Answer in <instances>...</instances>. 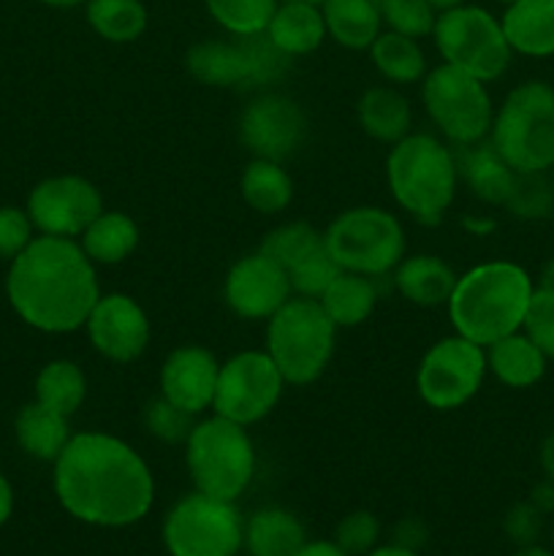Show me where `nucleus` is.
<instances>
[{"label":"nucleus","instance_id":"nucleus-1","mask_svg":"<svg viewBox=\"0 0 554 556\" xmlns=\"http://www.w3.org/2000/svg\"><path fill=\"white\" fill-rule=\"evenodd\" d=\"M60 508L90 527H130L150 514L155 478L125 440L106 432H79L52 462Z\"/></svg>","mask_w":554,"mask_h":556},{"label":"nucleus","instance_id":"nucleus-2","mask_svg":"<svg viewBox=\"0 0 554 556\" xmlns=\"http://www.w3.org/2000/svg\"><path fill=\"white\" fill-rule=\"evenodd\" d=\"M5 299L30 329L43 334L79 331L101 299L96 264L76 239L38 233L9 264Z\"/></svg>","mask_w":554,"mask_h":556},{"label":"nucleus","instance_id":"nucleus-3","mask_svg":"<svg viewBox=\"0 0 554 556\" xmlns=\"http://www.w3.org/2000/svg\"><path fill=\"white\" fill-rule=\"evenodd\" d=\"M536 282L514 261H487L456 277L445 302L456 334L489 348L503 337L521 331Z\"/></svg>","mask_w":554,"mask_h":556},{"label":"nucleus","instance_id":"nucleus-4","mask_svg":"<svg viewBox=\"0 0 554 556\" xmlns=\"http://www.w3.org/2000/svg\"><path fill=\"white\" fill-rule=\"evenodd\" d=\"M386 182L402 212L424 226H438L454 204L459 182L456 155L435 136L407 134L391 144Z\"/></svg>","mask_w":554,"mask_h":556},{"label":"nucleus","instance_id":"nucleus-5","mask_svg":"<svg viewBox=\"0 0 554 556\" xmlns=\"http://www.w3.org/2000/svg\"><path fill=\"white\" fill-rule=\"evenodd\" d=\"M489 141L516 174L554 166V87L530 79L516 85L494 112Z\"/></svg>","mask_w":554,"mask_h":556},{"label":"nucleus","instance_id":"nucleus-6","mask_svg":"<svg viewBox=\"0 0 554 556\" xmlns=\"http://www.w3.org/2000/svg\"><path fill=\"white\" fill-rule=\"evenodd\" d=\"M337 326L318 299L291 296L266 320V353L288 386H310L335 356Z\"/></svg>","mask_w":554,"mask_h":556},{"label":"nucleus","instance_id":"nucleus-7","mask_svg":"<svg viewBox=\"0 0 554 556\" xmlns=\"http://www.w3.org/2000/svg\"><path fill=\"white\" fill-rule=\"evenodd\" d=\"M185 462L196 492L237 503L255 478V445L248 427L223 416L193 424L185 440Z\"/></svg>","mask_w":554,"mask_h":556},{"label":"nucleus","instance_id":"nucleus-8","mask_svg":"<svg viewBox=\"0 0 554 556\" xmlns=\"http://www.w3.org/2000/svg\"><path fill=\"white\" fill-rule=\"evenodd\" d=\"M324 242L342 271L383 277L405 258V228L380 206H353L340 212L324 231Z\"/></svg>","mask_w":554,"mask_h":556},{"label":"nucleus","instance_id":"nucleus-9","mask_svg":"<svg viewBox=\"0 0 554 556\" xmlns=\"http://www.w3.org/2000/svg\"><path fill=\"white\" fill-rule=\"evenodd\" d=\"M432 38L443 63L462 68L487 85L500 79L514 58L503 25L483 5L462 3L456 9L440 11Z\"/></svg>","mask_w":554,"mask_h":556},{"label":"nucleus","instance_id":"nucleus-10","mask_svg":"<svg viewBox=\"0 0 554 556\" xmlns=\"http://www.w3.org/2000/svg\"><path fill=\"white\" fill-rule=\"evenodd\" d=\"M421 101L435 128L456 147L478 144L489 136L494 106L487 81L449 63L427 71L421 79Z\"/></svg>","mask_w":554,"mask_h":556},{"label":"nucleus","instance_id":"nucleus-11","mask_svg":"<svg viewBox=\"0 0 554 556\" xmlns=\"http://www.w3.org/2000/svg\"><path fill=\"white\" fill-rule=\"evenodd\" d=\"M244 521L237 505L210 494H185L163 521V546L172 556H237Z\"/></svg>","mask_w":554,"mask_h":556},{"label":"nucleus","instance_id":"nucleus-12","mask_svg":"<svg viewBox=\"0 0 554 556\" xmlns=\"http://www.w3.org/2000/svg\"><path fill=\"white\" fill-rule=\"evenodd\" d=\"M487 372V348L459 334L443 337L424 353L418 364V396L432 410H459L478 394Z\"/></svg>","mask_w":554,"mask_h":556},{"label":"nucleus","instance_id":"nucleus-13","mask_svg":"<svg viewBox=\"0 0 554 556\" xmlns=\"http://www.w3.org/2000/svg\"><path fill=\"white\" fill-rule=\"evenodd\" d=\"M286 386V378L275 367L269 353L242 351L221 364L212 410L234 424L253 427L275 410Z\"/></svg>","mask_w":554,"mask_h":556},{"label":"nucleus","instance_id":"nucleus-14","mask_svg":"<svg viewBox=\"0 0 554 556\" xmlns=\"http://www.w3.org/2000/svg\"><path fill=\"white\" fill-rule=\"evenodd\" d=\"M36 233L79 239L85 228L103 212L101 190L79 174L47 177L30 190L25 204Z\"/></svg>","mask_w":554,"mask_h":556},{"label":"nucleus","instance_id":"nucleus-15","mask_svg":"<svg viewBox=\"0 0 554 556\" xmlns=\"http://www.w3.org/2000/svg\"><path fill=\"white\" fill-rule=\"evenodd\" d=\"M307 136V117L293 98L261 92L239 114V139L253 157L282 163Z\"/></svg>","mask_w":554,"mask_h":556},{"label":"nucleus","instance_id":"nucleus-16","mask_svg":"<svg viewBox=\"0 0 554 556\" xmlns=\"http://www.w3.org/2000/svg\"><path fill=\"white\" fill-rule=\"evenodd\" d=\"M291 296L293 288L286 269L261 250L242 255L223 282L226 307L244 320H269Z\"/></svg>","mask_w":554,"mask_h":556},{"label":"nucleus","instance_id":"nucleus-17","mask_svg":"<svg viewBox=\"0 0 554 556\" xmlns=\"http://www.w3.org/2000/svg\"><path fill=\"white\" fill-rule=\"evenodd\" d=\"M92 348L114 364H130L150 345V318L128 293H101L85 324Z\"/></svg>","mask_w":554,"mask_h":556},{"label":"nucleus","instance_id":"nucleus-18","mask_svg":"<svg viewBox=\"0 0 554 556\" xmlns=\"http://www.w3.org/2000/svg\"><path fill=\"white\" fill-rule=\"evenodd\" d=\"M217 372L221 364L212 351L201 345L177 348L161 367V396L190 416H201L215 400Z\"/></svg>","mask_w":554,"mask_h":556},{"label":"nucleus","instance_id":"nucleus-19","mask_svg":"<svg viewBox=\"0 0 554 556\" xmlns=\"http://www.w3.org/2000/svg\"><path fill=\"white\" fill-rule=\"evenodd\" d=\"M190 76L210 87H250V54L244 38L199 41L185 54Z\"/></svg>","mask_w":554,"mask_h":556},{"label":"nucleus","instance_id":"nucleus-20","mask_svg":"<svg viewBox=\"0 0 554 556\" xmlns=\"http://www.w3.org/2000/svg\"><path fill=\"white\" fill-rule=\"evenodd\" d=\"M264 33L291 60L313 54L326 38V22L320 3H310V0H280Z\"/></svg>","mask_w":554,"mask_h":556},{"label":"nucleus","instance_id":"nucleus-21","mask_svg":"<svg viewBox=\"0 0 554 556\" xmlns=\"http://www.w3.org/2000/svg\"><path fill=\"white\" fill-rule=\"evenodd\" d=\"M511 52L525 58L554 54V0H516L500 16Z\"/></svg>","mask_w":554,"mask_h":556},{"label":"nucleus","instance_id":"nucleus-22","mask_svg":"<svg viewBox=\"0 0 554 556\" xmlns=\"http://www.w3.org/2000/svg\"><path fill=\"white\" fill-rule=\"evenodd\" d=\"M456 168H459V179L470 188L483 204L505 206L511 190H514L516 172L503 161L492 141H478V144L462 147L456 155Z\"/></svg>","mask_w":554,"mask_h":556},{"label":"nucleus","instance_id":"nucleus-23","mask_svg":"<svg viewBox=\"0 0 554 556\" xmlns=\"http://www.w3.org/2000/svg\"><path fill=\"white\" fill-rule=\"evenodd\" d=\"M456 271L443 258L429 253L402 258L394 269V286L411 304L418 307H440L451 299L456 286Z\"/></svg>","mask_w":554,"mask_h":556},{"label":"nucleus","instance_id":"nucleus-24","mask_svg":"<svg viewBox=\"0 0 554 556\" xmlns=\"http://www.w3.org/2000/svg\"><path fill=\"white\" fill-rule=\"evenodd\" d=\"M71 418L60 416V413L49 410L41 402H27L14 421V438L22 454H27L36 462H54L63 448L68 445L71 434Z\"/></svg>","mask_w":554,"mask_h":556},{"label":"nucleus","instance_id":"nucleus-25","mask_svg":"<svg viewBox=\"0 0 554 556\" xmlns=\"http://www.w3.org/2000/svg\"><path fill=\"white\" fill-rule=\"evenodd\" d=\"M546 362L525 331H514L487 348V369L508 389H532L546 375Z\"/></svg>","mask_w":554,"mask_h":556},{"label":"nucleus","instance_id":"nucleus-26","mask_svg":"<svg viewBox=\"0 0 554 556\" xmlns=\"http://www.w3.org/2000/svg\"><path fill=\"white\" fill-rule=\"evenodd\" d=\"M304 543L302 521L286 508H261L244 521L242 548L248 556H297Z\"/></svg>","mask_w":554,"mask_h":556},{"label":"nucleus","instance_id":"nucleus-27","mask_svg":"<svg viewBox=\"0 0 554 556\" xmlns=\"http://www.w3.org/2000/svg\"><path fill=\"white\" fill-rule=\"evenodd\" d=\"M356 117L364 134L380 144H396L411 134V103L394 87H369L356 103Z\"/></svg>","mask_w":554,"mask_h":556},{"label":"nucleus","instance_id":"nucleus-28","mask_svg":"<svg viewBox=\"0 0 554 556\" xmlns=\"http://www.w3.org/2000/svg\"><path fill=\"white\" fill-rule=\"evenodd\" d=\"M320 11L326 36L353 52L373 47L378 33L383 30V16L375 0H320Z\"/></svg>","mask_w":554,"mask_h":556},{"label":"nucleus","instance_id":"nucleus-29","mask_svg":"<svg viewBox=\"0 0 554 556\" xmlns=\"http://www.w3.org/2000/svg\"><path fill=\"white\" fill-rule=\"evenodd\" d=\"M81 250L96 266H117L139 248V226L125 212L103 210L79 237Z\"/></svg>","mask_w":554,"mask_h":556},{"label":"nucleus","instance_id":"nucleus-30","mask_svg":"<svg viewBox=\"0 0 554 556\" xmlns=\"http://www.w3.org/2000/svg\"><path fill=\"white\" fill-rule=\"evenodd\" d=\"M318 302L337 329H353V326H362L364 320L373 315L375 304H378L375 277L340 271V275L331 280V286L320 293Z\"/></svg>","mask_w":554,"mask_h":556},{"label":"nucleus","instance_id":"nucleus-31","mask_svg":"<svg viewBox=\"0 0 554 556\" xmlns=\"http://www.w3.org/2000/svg\"><path fill=\"white\" fill-rule=\"evenodd\" d=\"M239 190H242L244 204L261 215H277L288 210L293 201V179L288 177L282 163L266 161V157H253L244 166Z\"/></svg>","mask_w":554,"mask_h":556},{"label":"nucleus","instance_id":"nucleus-32","mask_svg":"<svg viewBox=\"0 0 554 556\" xmlns=\"http://www.w3.org/2000/svg\"><path fill=\"white\" fill-rule=\"evenodd\" d=\"M375 71L391 85H416L427 76V58L416 38L394 30H380L369 47Z\"/></svg>","mask_w":554,"mask_h":556},{"label":"nucleus","instance_id":"nucleus-33","mask_svg":"<svg viewBox=\"0 0 554 556\" xmlns=\"http://www.w3.org/2000/svg\"><path fill=\"white\" fill-rule=\"evenodd\" d=\"M36 402L60 416H74L87 396V378L81 367L71 358L47 362L36 375Z\"/></svg>","mask_w":554,"mask_h":556},{"label":"nucleus","instance_id":"nucleus-34","mask_svg":"<svg viewBox=\"0 0 554 556\" xmlns=\"http://www.w3.org/2000/svg\"><path fill=\"white\" fill-rule=\"evenodd\" d=\"M87 25L109 43H130L147 30V5L141 0H87Z\"/></svg>","mask_w":554,"mask_h":556},{"label":"nucleus","instance_id":"nucleus-35","mask_svg":"<svg viewBox=\"0 0 554 556\" xmlns=\"http://www.w3.org/2000/svg\"><path fill=\"white\" fill-rule=\"evenodd\" d=\"M324 250H326L324 231H318V228H313L310 223H302V220L277 226L275 231L266 233L264 244H261V253L275 258L277 264L286 269V275H291L293 269L307 264L310 258L320 255Z\"/></svg>","mask_w":554,"mask_h":556},{"label":"nucleus","instance_id":"nucleus-36","mask_svg":"<svg viewBox=\"0 0 554 556\" xmlns=\"http://www.w3.org/2000/svg\"><path fill=\"white\" fill-rule=\"evenodd\" d=\"M280 0H204L212 20L228 36H259L266 30Z\"/></svg>","mask_w":554,"mask_h":556},{"label":"nucleus","instance_id":"nucleus-37","mask_svg":"<svg viewBox=\"0 0 554 556\" xmlns=\"http://www.w3.org/2000/svg\"><path fill=\"white\" fill-rule=\"evenodd\" d=\"M380 16H383L386 30L402 33L407 38L432 36L438 11L427 0H383L380 3Z\"/></svg>","mask_w":554,"mask_h":556},{"label":"nucleus","instance_id":"nucleus-38","mask_svg":"<svg viewBox=\"0 0 554 556\" xmlns=\"http://www.w3.org/2000/svg\"><path fill=\"white\" fill-rule=\"evenodd\" d=\"M516 217L541 220L554 212V188L543 174H516L514 190L505 201Z\"/></svg>","mask_w":554,"mask_h":556},{"label":"nucleus","instance_id":"nucleus-39","mask_svg":"<svg viewBox=\"0 0 554 556\" xmlns=\"http://www.w3.org/2000/svg\"><path fill=\"white\" fill-rule=\"evenodd\" d=\"M193 418L190 413H185L182 407L172 405L168 400L158 396L150 405L144 407V427L152 438H158L161 443H185L193 429Z\"/></svg>","mask_w":554,"mask_h":556},{"label":"nucleus","instance_id":"nucleus-40","mask_svg":"<svg viewBox=\"0 0 554 556\" xmlns=\"http://www.w3.org/2000/svg\"><path fill=\"white\" fill-rule=\"evenodd\" d=\"M380 541V521L369 510H353L337 525L335 543L348 556H367Z\"/></svg>","mask_w":554,"mask_h":556},{"label":"nucleus","instance_id":"nucleus-41","mask_svg":"<svg viewBox=\"0 0 554 556\" xmlns=\"http://www.w3.org/2000/svg\"><path fill=\"white\" fill-rule=\"evenodd\" d=\"M521 331L541 348L543 356L554 358V291L536 288Z\"/></svg>","mask_w":554,"mask_h":556},{"label":"nucleus","instance_id":"nucleus-42","mask_svg":"<svg viewBox=\"0 0 554 556\" xmlns=\"http://www.w3.org/2000/svg\"><path fill=\"white\" fill-rule=\"evenodd\" d=\"M36 237L25 206H0V261L11 264Z\"/></svg>","mask_w":554,"mask_h":556},{"label":"nucleus","instance_id":"nucleus-43","mask_svg":"<svg viewBox=\"0 0 554 556\" xmlns=\"http://www.w3.org/2000/svg\"><path fill=\"white\" fill-rule=\"evenodd\" d=\"M503 530L514 546H532V543H538V538H541L543 514L530 503V500L511 505L508 514H505L503 519Z\"/></svg>","mask_w":554,"mask_h":556},{"label":"nucleus","instance_id":"nucleus-44","mask_svg":"<svg viewBox=\"0 0 554 556\" xmlns=\"http://www.w3.org/2000/svg\"><path fill=\"white\" fill-rule=\"evenodd\" d=\"M424 541H427V527H424V521L402 519L400 525L394 527L396 546H405V548H413V552H418V548L424 546Z\"/></svg>","mask_w":554,"mask_h":556},{"label":"nucleus","instance_id":"nucleus-45","mask_svg":"<svg viewBox=\"0 0 554 556\" xmlns=\"http://www.w3.org/2000/svg\"><path fill=\"white\" fill-rule=\"evenodd\" d=\"M527 500H530V503L536 505L543 516H554V483L552 481H546V478H543V481L532 489L530 497Z\"/></svg>","mask_w":554,"mask_h":556},{"label":"nucleus","instance_id":"nucleus-46","mask_svg":"<svg viewBox=\"0 0 554 556\" xmlns=\"http://www.w3.org/2000/svg\"><path fill=\"white\" fill-rule=\"evenodd\" d=\"M538 462H541L543 478L554 483V432H549L546 438H543L541 451H538Z\"/></svg>","mask_w":554,"mask_h":556},{"label":"nucleus","instance_id":"nucleus-47","mask_svg":"<svg viewBox=\"0 0 554 556\" xmlns=\"http://www.w3.org/2000/svg\"><path fill=\"white\" fill-rule=\"evenodd\" d=\"M297 556H348L335 541H307Z\"/></svg>","mask_w":554,"mask_h":556},{"label":"nucleus","instance_id":"nucleus-48","mask_svg":"<svg viewBox=\"0 0 554 556\" xmlns=\"http://www.w3.org/2000/svg\"><path fill=\"white\" fill-rule=\"evenodd\" d=\"M14 514V489H11L9 478L0 472V527L11 519Z\"/></svg>","mask_w":554,"mask_h":556},{"label":"nucleus","instance_id":"nucleus-49","mask_svg":"<svg viewBox=\"0 0 554 556\" xmlns=\"http://www.w3.org/2000/svg\"><path fill=\"white\" fill-rule=\"evenodd\" d=\"M367 556H418V552L405 546H396V543H389V546H375Z\"/></svg>","mask_w":554,"mask_h":556},{"label":"nucleus","instance_id":"nucleus-50","mask_svg":"<svg viewBox=\"0 0 554 556\" xmlns=\"http://www.w3.org/2000/svg\"><path fill=\"white\" fill-rule=\"evenodd\" d=\"M536 288H543V291H554V255L546 261V264H543L541 277H538Z\"/></svg>","mask_w":554,"mask_h":556},{"label":"nucleus","instance_id":"nucleus-51","mask_svg":"<svg viewBox=\"0 0 554 556\" xmlns=\"http://www.w3.org/2000/svg\"><path fill=\"white\" fill-rule=\"evenodd\" d=\"M511 556H554V552H549V548H543V546H538V543H532V546L516 548V552L511 554Z\"/></svg>","mask_w":554,"mask_h":556},{"label":"nucleus","instance_id":"nucleus-52","mask_svg":"<svg viewBox=\"0 0 554 556\" xmlns=\"http://www.w3.org/2000/svg\"><path fill=\"white\" fill-rule=\"evenodd\" d=\"M38 3L49 5V9H76V5H85L87 0H38Z\"/></svg>","mask_w":554,"mask_h":556},{"label":"nucleus","instance_id":"nucleus-53","mask_svg":"<svg viewBox=\"0 0 554 556\" xmlns=\"http://www.w3.org/2000/svg\"><path fill=\"white\" fill-rule=\"evenodd\" d=\"M429 5H432L435 11H449V9H456V5H462V3H467V0H427Z\"/></svg>","mask_w":554,"mask_h":556},{"label":"nucleus","instance_id":"nucleus-54","mask_svg":"<svg viewBox=\"0 0 554 556\" xmlns=\"http://www.w3.org/2000/svg\"><path fill=\"white\" fill-rule=\"evenodd\" d=\"M494 3H503V5H511V3H516V0H494Z\"/></svg>","mask_w":554,"mask_h":556},{"label":"nucleus","instance_id":"nucleus-55","mask_svg":"<svg viewBox=\"0 0 554 556\" xmlns=\"http://www.w3.org/2000/svg\"><path fill=\"white\" fill-rule=\"evenodd\" d=\"M552 543H554V516H552Z\"/></svg>","mask_w":554,"mask_h":556},{"label":"nucleus","instance_id":"nucleus-56","mask_svg":"<svg viewBox=\"0 0 554 556\" xmlns=\"http://www.w3.org/2000/svg\"><path fill=\"white\" fill-rule=\"evenodd\" d=\"M310 3H320V0H310Z\"/></svg>","mask_w":554,"mask_h":556}]
</instances>
